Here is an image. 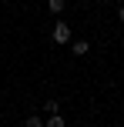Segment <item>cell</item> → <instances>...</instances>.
I'll return each mask as SVG.
<instances>
[{"mask_svg": "<svg viewBox=\"0 0 124 127\" xmlns=\"http://www.w3.org/2000/svg\"><path fill=\"white\" fill-rule=\"evenodd\" d=\"M47 7H50V13H60L64 10V0H47Z\"/></svg>", "mask_w": 124, "mask_h": 127, "instance_id": "obj_5", "label": "cell"}, {"mask_svg": "<svg viewBox=\"0 0 124 127\" xmlns=\"http://www.w3.org/2000/svg\"><path fill=\"white\" fill-rule=\"evenodd\" d=\"M50 37H54V44H60V47L71 44V27L60 20V24H54V33H50Z\"/></svg>", "mask_w": 124, "mask_h": 127, "instance_id": "obj_1", "label": "cell"}, {"mask_svg": "<svg viewBox=\"0 0 124 127\" xmlns=\"http://www.w3.org/2000/svg\"><path fill=\"white\" fill-rule=\"evenodd\" d=\"M44 110H47V114H60V107H57V100H47V104H44Z\"/></svg>", "mask_w": 124, "mask_h": 127, "instance_id": "obj_6", "label": "cell"}, {"mask_svg": "<svg viewBox=\"0 0 124 127\" xmlns=\"http://www.w3.org/2000/svg\"><path fill=\"white\" fill-rule=\"evenodd\" d=\"M24 127H44V121H40L37 114H30V117H27V121H24Z\"/></svg>", "mask_w": 124, "mask_h": 127, "instance_id": "obj_4", "label": "cell"}, {"mask_svg": "<svg viewBox=\"0 0 124 127\" xmlns=\"http://www.w3.org/2000/svg\"><path fill=\"white\" fill-rule=\"evenodd\" d=\"M44 127H64V117H60V114H50V121H47Z\"/></svg>", "mask_w": 124, "mask_h": 127, "instance_id": "obj_3", "label": "cell"}, {"mask_svg": "<svg viewBox=\"0 0 124 127\" xmlns=\"http://www.w3.org/2000/svg\"><path fill=\"white\" fill-rule=\"evenodd\" d=\"M71 50H74V57H84V54L91 50V44H87V40H74V44H71Z\"/></svg>", "mask_w": 124, "mask_h": 127, "instance_id": "obj_2", "label": "cell"}, {"mask_svg": "<svg viewBox=\"0 0 124 127\" xmlns=\"http://www.w3.org/2000/svg\"><path fill=\"white\" fill-rule=\"evenodd\" d=\"M118 20H121V24H124V7H121V10H118Z\"/></svg>", "mask_w": 124, "mask_h": 127, "instance_id": "obj_7", "label": "cell"}]
</instances>
